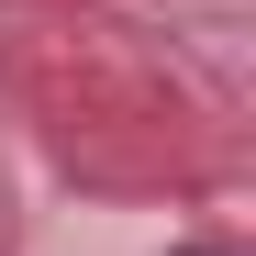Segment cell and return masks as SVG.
I'll return each instance as SVG.
<instances>
[{"label": "cell", "mask_w": 256, "mask_h": 256, "mask_svg": "<svg viewBox=\"0 0 256 256\" xmlns=\"http://www.w3.org/2000/svg\"><path fill=\"white\" fill-rule=\"evenodd\" d=\"M178 256H212V245H178Z\"/></svg>", "instance_id": "6da1fadb"}]
</instances>
